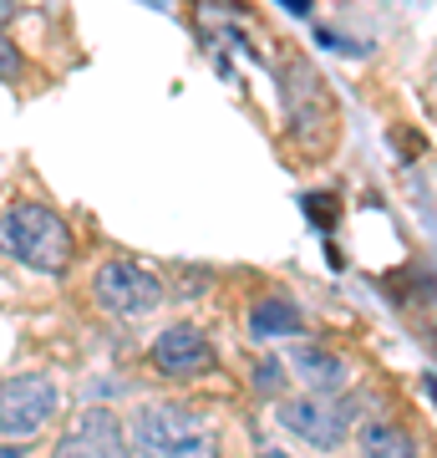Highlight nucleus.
I'll use <instances>...</instances> for the list:
<instances>
[{"mask_svg": "<svg viewBox=\"0 0 437 458\" xmlns=\"http://www.w3.org/2000/svg\"><path fill=\"white\" fill-rule=\"evenodd\" d=\"M259 458H285V454H280V448H270V454H259Z\"/></svg>", "mask_w": 437, "mask_h": 458, "instance_id": "2eb2a0df", "label": "nucleus"}, {"mask_svg": "<svg viewBox=\"0 0 437 458\" xmlns=\"http://www.w3.org/2000/svg\"><path fill=\"white\" fill-rule=\"evenodd\" d=\"M249 327H255V336H295L300 331V311L290 301H259Z\"/></svg>", "mask_w": 437, "mask_h": 458, "instance_id": "9d476101", "label": "nucleus"}, {"mask_svg": "<svg viewBox=\"0 0 437 458\" xmlns=\"http://www.w3.org/2000/svg\"><path fill=\"white\" fill-rule=\"evenodd\" d=\"M128 443L132 458H224L219 433L183 403H147Z\"/></svg>", "mask_w": 437, "mask_h": 458, "instance_id": "f257e3e1", "label": "nucleus"}, {"mask_svg": "<svg viewBox=\"0 0 437 458\" xmlns=\"http://www.w3.org/2000/svg\"><path fill=\"white\" fill-rule=\"evenodd\" d=\"M285 11H295V16H310V0H280Z\"/></svg>", "mask_w": 437, "mask_h": 458, "instance_id": "f8f14e48", "label": "nucleus"}, {"mask_svg": "<svg viewBox=\"0 0 437 458\" xmlns=\"http://www.w3.org/2000/svg\"><path fill=\"white\" fill-rule=\"evenodd\" d=\"M0 458H26V454H21V448H0Z\"/></svg>", "mask_w": 437, "mask_h": 458, "instance_id": "4468645a", "label": "nucleus"}, {"mask_svg": "<svg viewBox=\"0 0 437 458\" xmlns=\"http://www.w3.org/2000/svg\"><path fill=\"white\" fill-rule=\"evenodd\" d=\"M62 408L56 382L41 372H21L0 382V433L5 438H36L51 423V412Z\"/></svg>", "mask_w": 437, "mask_h": 458, "instance_id": "7ed1b4c3", "label": "nucleus"}, {"mask_svg": "<svg viewBox=\"0 0 437 458\" xmlns=\"http://www.w3.org/2000/svg\"><path fill=\"white\" fill-rule=\"evenodd\" d=\"M357 448H361V458H417V443L407 438L397 423H366Z\"/></svg>", "mask_w": 437, "mask_h": 458, "instance_id": "1a4fd4ad", "label": "nucleus"}, {"mask_svg": "<svg viewBox=\"0 0 437 458\" xmlns=\"http://www.w3.org/2000/svg\"><path fill=\"white\" fill-rule=\"evenodd\" d=\"M21 72H26V62H21V51L0 36V82H16Z\"/></svg>", "mask_w": 437, "mask_h": 458, "instance_id": "9b49d317", "label": "nucleus"}, {"mask_svg": "<svg viewBox=\"0 0 437 458\" xmlns=\"http://www.w3.org/2000/svg\"><path fill=\"white\" fill-rule=\"evenodd\" d=\"M280 423L290 428L300 443L331 454L351 433V408L346 403H331V397H295V403H280Z\"/></svg>", "mask_w": 437, "mask_h": 458, "instance_id": "39448f33", "label": "nucleus"}, {"mask_svg": "<svg viewBox=\"0 0 437 458\" xmlns=\"http://www.w3.org/2000/svg\"><path fill=\"white\" fill-rule=\"evenodd\" d=\"M92 295H97V306H107L113 316H147L153 306L163 301V280L138 260H107L97 265V276H92Z\"/></svg>", "mask_w": 437, "mask_h": 458, "instance_id": "20e7f679", "label": "nucleus"}, {"mask_svg": "<svg viewBox=\"0 0 437 458\" xmlns=\"http://www.w3.org/2000/svg\"><path fill=\"white\" fill-rule=\"evenodd\" d=\"M11 16H16V0H0V26H5Z\"/></svg>", "mask_w": 437, "mask_h": 458, "instance_id": "ddd939ff", "label": "nucleus"}, {"mask_svg": "<svg viewBox=\"0 0 437 458\" xmlns=\"http://www.w3.org/2000/svg\"><path fill=\"white\" fill-rule=\"evenodd\" d=\"M147 361H153V372L158 377H173V382H194V377H204L214 367V346L209 336L198 327H168L153 342V352H147Z\"/></svg>", "mask_w": 437, "mask_h": 458, "instance_id": "0eeeda50", "label": "nucleus"}, {"mask_svg": "<svg viewBox=\"0 0 437 458\" xmlns=\"http://www.w3.org/2000/svg\"><path fill=\"white\" fill-rule=\"evenodd\" d=\"M290 372L306 382V387H315V393H336V387H346V361L336 357V352H325V346H295L290 357Z\"/></svg>", "mask_w": 437, "mask_h": 458, "instance_id": "6e6552de", "label": "nucleus"}, {"mask_svg": "<svg viewBox=\"0 0 437 458\" xmlns=\"http://www.w3.org/2000/svg\"><path fill=\"white\" fill-rule=\"evenodd\" d=\"M0 250L16 255L21 265H31L41 276H62L71 265V229L41 204H16L0 219Z\"/></svg>", "mask_w": 437, "mask_h": 458, "instance_id": "f03ea898", "label": "nucleus"}, {"mask_svg": "<svg viewBox=\"0 0 437 458\" xmlns=\"http://www.w3.org/2000/svg\"><path fill=\"white\" fill-rule=\"evenodd\" d=\"M51 458H132V443L113 408H87Z\"/></svg>", "mask_w": 437, "mask_h": 458, "instance_id": "423d86ee", "label": "nucleus"}]
</instances>
